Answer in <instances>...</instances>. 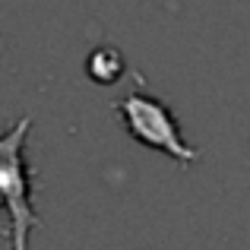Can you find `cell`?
Here are the masks:
<instances>
[{
	"label": "cell",
	"mask_w": 250,
	"mask_h": 250,
	"mask_svg": "<svg viewBox=\"0 0 250 250\" xmlns=\"http://www.w3.org/2000/svg\"><path fill=\"white\" fill-rule=\"evenodd\" d=\"M114 111L121 114L124 130L133 136L136 143H143L146 149H155V152H165L181 165H193L200 159L190 143H184L181 124L171 114V108L162 102L159 95H149L143 89V83L136 85V92H130L127 98L114 104Z\"/></svg>",
	"instance_id": "obj_1"
},
{
	"label": "cell",
	"mask_w": 250,
	"mask_h": 250,
	"mask_svg": "<svg viewBox=\"0 0 250 250\" xmlns=\"http://www.w3.org/2000/svg\"><path fill=\"white\" fill-rule=\"evenodd\" d=\"M117 67H124V57L117 54L114 48H98L95 54L89 57V76L95 83H117L121 73H124V70H117Z\"/></svg>",
	"instance_id": "obj_3"
},
{
	"label": "cell",
	"mask_w": 250,
	"mask_h": 250,
	"mask_svg": "<svg viewBox=\"0 0 250 250\" xmlns=\"http://www.w3.org/2000/svg\"><path fill=\"white\" fill-rule=\"evenodd\" d=\"M0 140H3V133H0Z\"/></svg>",
	"instance_id": "obj_4"
},
{
	"label": "cell",
	"mask_w": 250,
	"mask_h": 250,
	"mask_svg": "<svg viewBox=\"0 0 250 250\" xmlns=\"http://www.w3.org/2000/svg\"><path fill=\"white\" fill-rule=\"evenodd\" d=\"M32 121L22 117L10 133L0 140V209L10 219V244L13 250H29V231L35 225V209H32V177L25 165V133Z\"/></svg>",
	"instance_id": "obj_2"
}]
</instances>
